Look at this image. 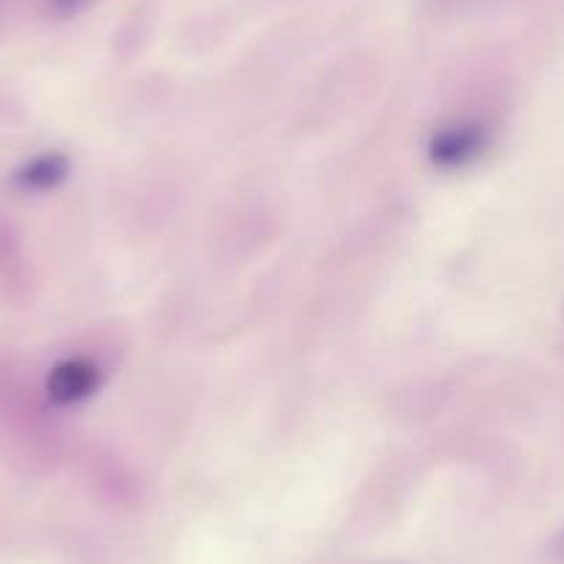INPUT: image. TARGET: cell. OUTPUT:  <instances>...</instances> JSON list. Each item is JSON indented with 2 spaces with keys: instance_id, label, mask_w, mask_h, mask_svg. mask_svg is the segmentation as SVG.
<instances>
[{
  "instance_id": "obj_1",
  "label": "cell",
  "mask_w": 564,
  "mask_h": 564,
  "mask_svg": "<svg viewBox=\"0 0 564 564\" xmlns=\"http://www.w3.org/2000/svg\"><path fill=\"white\" fill-rule=\"evenodd\" d=\"M490 148V130L481 122H452L435 130L430 141V161L437 170L457 172L479 161Z\"/></svg>"
},
{
  "instance_id": "obj_2",
  "label": "cell",
  "mask_w": 564,
  "mask_h": 564,
  "mask_svg": "<svg viewBox=\"0 0 564 564\" xmlns=\"http://www.w3.org/2000/svg\"><path fill=\"white\" fill-rule=\"evenodd\" d=\"M100 382L102 371L95 360L69 357V360H62L58 366H53V371L47 373L45 390L51 395V401L69 406L91 399L97 393V388H100Z\"/></svg>"
},
{
  "instance_id": "obj_3",
  "label": "cell",
  "mask_w": 564,
  "mask_h": 564,
  "mask_svg": "<svg viewBox=\"0 0 564 564\" xmlns=\"http://www.w3.org/2000/svg\"><path fill=\"white\" fill-rule=\"evenodd\" d=\"M69 175V161L62 153H45L31 159L12 175V183L20 192H51L62 186Z\"/></svg>"
},
{
  "instance_id": "obj_4",
  "label": "cell",
  "mask_w": 564,
  "mask_h": 564,
  "mask_svg": "<svg viewBox=\"0 0 564 564\" xmlns=\"http://www.w3.org/2000/svg\"><path fill=\"white\" fill-rule=\"evenodd\" d=\"M45 3L51 9V14H56V18H75V14L84 12L95 0H45Z\"/></svg>"
},
{
  "instance_id": "obj_5",
  "label": "cell",
  "mask_w": 564,
  "mask_h": 564,
  "mask_svg": "<svg viewBox=\"0 0 564 564\" xmlns=\"http://www.w3.org/2000/svg\"><path fill=\"white\" fill-rule=\"evenodd\" d=\"M556 545H558V551L564 553V531H562V536H558V542H556Z\"/></svg>"
}]
</instances>
